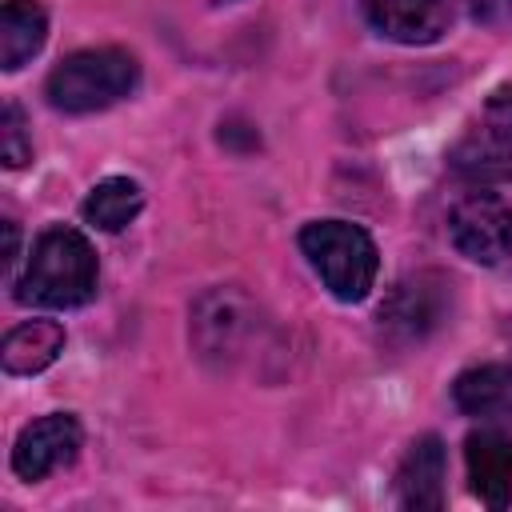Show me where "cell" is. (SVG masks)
I'll return each instance as SVG.
<instances>
[{
  "label": "cell",
  "instance_id": "1",
  "mask_svg": "<svg viewBox=\"0 0 512 512\" xmlns=\"http://www.w3.org/2000/svg\"><path fill=\"white\" fill-rule=\"evenodd\" d=\"M96 280L100 264L88 236L68 224H52L36 236L12 296L28 308H80L96 296Z\"/></svg>",
  "mask_w": 512,
  "mask_h": 512
},
{
  "label": "cell",
  "instance_id": "2",
  "mask_svg": "<svg viewBox=\"0 0 512 512\" xmlns=\"http://www.w3.org/2000/svg\"><path fill=\"white\" fill-rule=\"evenodd\" d=\"M136 80H140V64L132 52L80 48L48 72L44 96L56 112L84 116V112H100V108H112L116 100H124L136 88Z\"/></svg>",
  "mask_w": 512,
  "mask_h": 512
},
{
  "label": "cell",
  "instance_id": "3",
  "mask_svg": "<svg viewBox=\"0 0 512 512\" xmlns=\"http://www.w3.org/2000/svg\"><path fill=\"white\" fill-rule=\"evenodd\" d=\"M300 252L308 256L324 288L344 304H356L376 288L380 252H376V240L360 224L312 220L300 228Z\"/></svg>",
  "mask_w": 512,
  "mask_h": 512
},
{
  "label": "cell",
  "instance_id": "4",
  "mask_svg": "<svg viewBox=\"0 0 512 512\" xmlns=\"http://www.w3.org/2000/svg\"><path fill=\"white\" fill-rule=\"evenodd\" d=\"M448 236L472 264H500L512 252V204L500 192H468L448 212Z\"/></svg>",
  "mask_w": 512,
  "mask_h": 512
},
{
  "label": "cell",
  "instance_id": "5",
  "mask_svg": "<svg viewBox=\"0 0 512 512\" xmlns=\"http://www.w3.org/2000/svg\"><path fill=\"white\" fill-rule=\"evenodd\" d=\"M452 168L472 180H512V92H496L452 148Z\"/></svg>",
  "mask_w": 512,
  "mask_h": 512
},
{
  "label": "cell",
  "instance_id": "6",
  "mask_svg": "<svg viewBox=\"0 0 512 512\" xmlns=\"http://www.w3.org/2000/svg\"><path fill=\"white\" fill-rule=\"evenodd\" d=\"M80 440H84V428L72 412H48L32 424L20 428L16 444H12V472L20 480H44L52 476L56 468L72 464L76 452H80Z\"/></svg>",
  "mask_w": 512,
  "mask_h": 512
},
{
  "label": "cell",
  "instance_id": "7",
  "mask_svg": "<svg viewBox=\"0 0 512 512\" xmlns=\"http://www.w3.org/2000/svg\"><path fill=\"white\" fill-rule=\"evenodd\" d=\"M444 308H448V280L436 272H416V276H404L380 304V328L392 340L408 344L428 336L444 320Z\"/></svg>",
  "mask_w": 512,
  "mask_h": 512
},
{
  "label": "cell",
  "instance_id": "8",
  "mask_svg": "<svg viewBox=\"0 0 512 512\" xmlns=\"http://www.w3.org/2000/svg\"><path fill=\"white\" fill-rule=\"evenodd\" d=\"M368 24L396 44H432L448 28V0H360Z\"/></svg>",
  "mask_w": 512,
  "mask_h": 512
},
{
  "label": "cell",
  "instance_id": "9",
  "mask_svg": "<svg viewBox=\"0 0 512 512\" xmlns=\"http://www.w3.org/2000/svg\"><path fill=\"white\" fill-rule=\"evenodd\" d=\"M464 464L472 492L488 508H508L512 500V436L500 428H476L464 440Z\"/></svg>",
  "mask_w": 512,
  "mask_h": 512
},
{
  "label": "cell",
  "instance_id": "10",
  "mask_svg": "<svg viewBox=\"0 0 512 512\" xmlns=\"http://www.w3.org/2000/svg\"><path fill=\"white\" fill-rule=\"evenodd\" d=\"M444 444L440 436H420L404 452L396 468V500L412 512H440L444 508Z\"/></svg>",
  "mask_w": 512,
  "mask_h": 512
},
{
  "label": "cell",
  "instance_id": "11",
  "mask_svg": "<svg viewBox=\"0 0 512 512\" xmlns=\"http://www.w3.org/2000/svg\"><path fill=\"white\" fill-rule=\"evenodd\" d=\"M64 352V324L56 320H24L0 344V364L8 376H36Z\"/></svg>",
  "mask_w": 512,
  "mask_h": 512
},
{
  "label": "cell",
  "instance_id": "12",
  "mask_svg": "<svg viewBox=\"0 0 512 512\" xmlns=\"http://www.w3.org/2000/svg\"><path fill=\"white\" fill-rule=\"evenodd\" d=\"M452 400L464 416L476 420H504L512 416V368L508 364H480L456 376Z\"/></svg>",
  "mask_w": 512,
  "mask_h": 512
},
{
  "label": "cell",
  "instance_id": "13",
  "mask_svg": "<svg viewBox=\"0 0 512 512\" xmlns=\"http://www.w3.org/2000/svg\"><path fill=\"white\" fill-rule=\"evenodd\" d=\"M48 36V16L36 0H8L0 12V68L16 72L28 64Z\"/></svg>",
  "mask_w": 512,
  "mask_h": 512
},
{
  "label": "cell",
  "instance_id": "14",
  "mask_svg": "<svg viewBox=\"0 0 512 512\" xmlns=\"http://www.w3.org/2000/svg\"><path fill=\"white\" fill-rule=\"evenodd\" d=\"M140 208H144V192H140V184L128 180V176H108V180H100V184L84 196V204H80L84 220H88L92 228H100V232H120V228H128V224L140 216Z\"/></svg>",
  "mask_w": 512,
  "mask_h": 512
},
{
  "label": "cell",
  "instance_id": "15",
  "mask_svg": "<svg viewBox=\"0 0 512 512\" xmlns=\"http://www.w3.org/2000/svg\"><path fill=\"white\" fill-rule=\"evenodd\" d=\"M0 156L8 168H24L32 160V140L24 132V112L20 104H4V120H0Z\"/></svg>",
  "mask_w": 512,
  "mask_h": 512
}]
</instances>
